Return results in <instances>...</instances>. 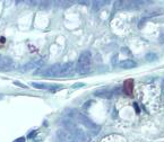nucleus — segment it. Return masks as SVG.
<instances>
[{
    "instance_id": "f257e3e1",
    "label": "nucleus",
    "mask_w": 164,
    "mask_h": 142,
    "mask_svg": "<svg viewBox=\"0 0 164 142\" xmlns=\"http://www.w3.org/2000/svg\"><path fill=\"white\" fill-rule=\"evenodd\" d=\"M92 63V53L89 51H84L78 58V62L76 65V71L79 74H86L91 71Z\"/></svg>"
},
{
    "instance_id": "f03ea898",
    "label": "nucleus",
    "mask_w": 164,
    "mask_h": 142,
    "mask_svg": "<svg viewBox=\"0 0 164 142\" xmlns=\"http://www.w3.org/2000/svg\"><path fill=\"white\" fill-rule=\"evenodd\" d=\"M77 117H78V121L82 123V125H84L85 128H87L88 130H91V131H93V132L96 133L98 130H100V126L96 125V124L94 123L93 121L89 119V117H87L86 115L78 114V115H77Z\"/></svg>"
},
{
    "instance_id": "7ed1b4c3",
    "label": "nucleus",
    "mask_w": 164,
    "mask_h": 142,
    "mask_svg": "<svg viewBox=\"0 0 164 142\" xmlns=\"http://www.w3.org/2000/svg\"><path fill=\"white\" fill-rule=\"evenodd\" d=\"M57 137L60 142H75V137L66 128H59L57 131Z\"/></svg>"
},
{
    "instance_id": "20e7f679",
    "label": "nucleus",
    "mask_w": 164,
    "mask_h": 142,
    "mask_svg": "<svg viewBox=\"0 0 164 142\" xmlns=\"http://www.w3.org/2000/svg\"><path fill=\"white\" fill-rule=\"evenodd\" d=\"M44 60L43 59H33L29 62L25 63L23 65V71L24 72H27V71H32L34 69H40L41 67L44 65Z\"/></svg>"
},
{
    "instance_id": "39448f33",
    "label": "nucleus",
    "mask_w": 164,
    "mask_h": 142,
    "mask_svg": "<svg viewBox=\"0 0 164 142\" xmlns=\"http://www.w3.org/2000/svg\"><path fill=\"white\" fill-rule=\"evenodd\" d=\"M61 64H52L50 67H48L44 71H43L42 76L43 77H59V72H60Z\"/></svg>"
},
{
    "instance_id": "423d86ee",
    "label": "nucleus",
    "mask_w": 164,
    "mask_h": 142,
    "mask_svg": "<svg viewBox=\"0 0 164 142\" xmlns=\"http://www.w3.org/2000/svg\"><path fill=\"white\" fill-rule=\"evenodd\" d=\"M73 69H74V63H73V62L63 63L60 68L59 77H66V76H69V74L73 72Z\"/></svg>"
},
{
    "instance_id": "0eeeda50",
    "label": "nucleus",
    "mask_w": 164,
    "mask_h": 142,
    "mask_svg": "<svg viewBox=\"0 0 164 142\" xmlns=\"http://www.w3.org/2000/svg\"><path fill=\"white\" fill-rule=\"evenodd\" d=\"M62 126H63V128H66V130H68L69 132L73 133V134H74V132L78 128L76 126V124L73 122V119H63V121H62Z\"/></svg>"
},
{
    "instance_id": "6e6552de",
    "label": "nucleus",
    "mask_w": 164,
    "mask_h": 142,
    "mask_svg": "<svg viewBox=\"0 0 164 142\" xmlns=\"http://www.w3.org/2000/svg\"><path fill=\"white\" fill-rule=\"evenodd\" d=\"M94 95L96 97H101V98H111V97L113 96V92L104 88V89H97V90H95Z\"/></svg>"
},
{
    "instance_id": "1a4fd4ad",
    "label": "nucleus",
    "mask_w": 164,
    "mask_h": 142,
    "mask_svg": "<svg viewBox=\"0 0 164 142\" xmlns=\"http://www.w3.org/2000/svg\"><path fill=\"white\" fill-rule=\"evenodd\" d=\"M13 65V60L8 56H2L0 60V70H7Z\"/></svg>"
},
{
    "instance_id": "9d476101",
    "label": "nucleus",
    "mask_w": 164,
    "mask_h": 142,
    "mask_svg": "<svg viewBox=\"0 0 164 142\" xmlns=\"http://www.w3.org/2000/svg\"><path fill=\"white\" fill-rule=\"evenodd\" d=\"M137 65V63L132 60H123L122 62H120L119 67L122 69H132Z\"/></svg>"
},
{
    "instance_id": "9b49d317",
    "label": "nucleus",
    "mask_w": 164,
    "mask_h": 142,
    "mask_svg": "<svg viewBox=\"0 0 164 142\" xmlns=\"http://www.w3.org/2000/svg\"><path fill=\"white\" fill-rule=\"evenodd\" d=\"M31 86H33L36 89H50L52 85H47V83H32Z\"/></svg>"
},
{
    "instance_id": "f8f14e48",
    "label": "nucleus",
    "mask_w": 164,
    "mask_h": 142,
    "mask_svg": "<svg viewBox=\"0 0 164 142\" xmlns=\"http://www.w3.org/2000/svg\"><path fill=\"white\" fill-rule=\"evenodd\" d=\"M105 4H108V1H93V2H92V5H93V10L97 11V10L101 9V8L103 7V5H105Z\"/></svg>"
},
{
    "instance_id": "ddd939ff",
    "label": "nucleus",
    "mask_w": 164,
    "mask_h": 142,
    "mask_svg": "<svg viewBox=\"0 0 164 142\" xmlns=\"http://www.w3.org/2000/svg\"><path fill=\"white\" fill-rule=\"evenodd\" d=\"M164 13L163 9H157V10H154V11H150V13H147L145 15V17H155V16H159V15H162Z\"/></svg>"
},
{
    "instance_id": "4468645a",
    "label": "nucleus",
    "mask_w": 164,
    "mask_h": 142,
    "mask_svg": "<svg viewBox=\"0 0 164 142\" xmlns=\"http://www.w3.org/2000/svg\"><path fill=\"white\" fill-rule=\"evenodd\" d=\"M145 59L147 60V61H150V62L155 61V60H157V54H156V53H153V52H150V53H147V54L145 55Z\"/></svg>"
},
{
    "instance_id": "2eb2a0df",
    "label": "nucleus",
    "mask_w": 164,
    "mask_h": 142,
    "mask_svg": "<svg viewBox=\"0 0 164 142\" xmlns=\"http://www.w3.org/2000/svg\"><path fill=\"white\" fill-rule=\"evenodd\" d=\"M131 83H132V80H128L125 83V89L128 94H131V92H132V85Z\"/></svg>"
},
{
    "instance_id": "dca6fc26",
    "label": "nucleus",
    "mask_w": 164,
    "mask_h": 142,
    "mask_svg": "<svg viewBox=\"0 0 164 142\" xmlns=\"http://www.w3.org/2000/svg\"><path fill=\"white\" fill-rule=\"evenodd\" d=\"M40 4L42 5L43 9H44V8H49V5H50V2H49V1H41Z\"/></svg>"
},
{
    "instance_id": "f3484780",
    "label": "nucleus",
    "mask_w": 164,
    "mask_h": 142,
    "mask_svg": "<svg viewBox=\"0 0 164 142\" xmlns=\"http://www.w3.org/2000/svg\"><path fill=\"white\" fill-rule=\"evenodd\" d=\"M14 85L18 86V87H22V88H27V86H26V85H24V83H19V81H14Z\"/></svg>"
},
{
    "instance_id": "a211bd4d",
    "label": "nucleus",
    "mask_w": 164,
    "mask_h": 142,
    "mask_svg": "<svg viewBox=\"0 0 164 142\" xmlns=\"http://www.w3.org/2000/svg\"><path fill=\"white\" fill-rule=\"evenodd\" d=\"M91 104H92V101H86V103H85V104H84V106H83V107H84L85 110H87V108H88V107H89V105H91Z\"/></svg>"
},
{
    "instance_id": "6ab92c4d",
    "label": "nucleus",
    "mask_w": 164,
    "mask_h": 142,
    "mask_svg": "<svg viewBox=\"0 0 164 142\" xmlns=\"http://www.w3.org/2000/svg\"><path fill=\"white\" fill-rule=\"evenodd\" d=\"M84 86V83H75L74 86H73V88H79V87H83Z\"/></svg>"
},
{
    "instance_id": "aec40b11",
    "label": "nucleus",
    "mask_w": 164,
    "mask_h": 142,
    "mask_svg": "<svg viewBox=\"0 0 164 142\" xmlns=\"http://www.w3.org/2000/svg\"><path fill=\"white\" fill-rule=\"evenodd\" d=\"M14 142H25V137H19L17 140H15Z\"/></svg>"
},
{
    "instance_id": "412c9836",
    "label": "nucleus",
    "mask_w": 164,
    "mask_h": 142,
    "mask_svg": "<svg viewBox=\"0 0 164 142\" xmlns=\"http://www.w3.org/2000/svg\"><path fill=\"white\" fill-rule=\"evenodd\" d=\"M159 40H161V43H163L164 44V33L161 35V37H159Z\"/></svg>"
},
{
    "instance_id": "4be33fe9",
    "label": "nucleus",
    "mask_w": 164,
    "mask_h": 142,
    "mask_svg": "<svg viewBox=\"0 0 164 142\" xmlns=\"http://www.w3.org/2000/svg\"><path fill=\"white\" fill-rule=\"evenodd\" d=\"M35 134H36V131H33V132L31 133V134H29V135H28V137H32L33 135H35Z\"/></svg>"
},
{
    "instance_id": "5701e85b",
    "label": "nucleus",
    "mask_w": 164,
    "mask_h": 142,
    "mask_svg": "<svg viewBox=\"0 0 164 142\" xmlns=\"http://www.w3.org/2000/svg\"><path fill=\"white\" fill-rule=\"evenodd\" d=\"M80 5H87L88 4V1H79Z\"/></svg>"
},
{
    "instance_id": "b1692460",
    "label": "nucleus",
    "mask_w": 164,
    "mask_h": 142,
    "mask_svg": "<svg viewBox=\"0 0 164 142\" xmlns=\"http://www.w3.org/2000/svg\"><path fill=\"white\" fill-rule=\"evenodd\" d=\"M2 97H4V95H1V94H0V99H2Z\"/></svg>"
},
{
    "instance_id": "393cba45",
    "label": "nucleus",
    "mask_w": 164,
    "mask_h": 142,
    "mask_svg": "<svg viewBox=\"0 0 164 142\" xmlns=\"http://www.w3.org/2000/svg\"><path fill=\"white\" fill-rule=\"evenodd\" d=\"M1 58H2V56H1V55H0V60H1Z\"/></svg>"
}]
</instances>
